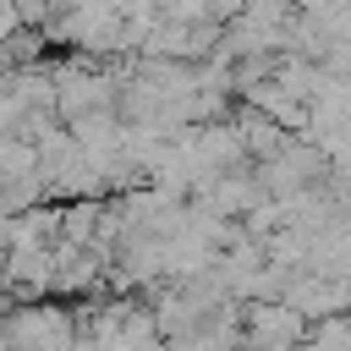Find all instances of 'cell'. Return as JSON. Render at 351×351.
<instances>
[{"mask_svg":"<svg viewBox=\"0 0 351 351\" xmlns=\"http://www.w3.org/2000/svg\"><path fill=\"white\" fill-rule=\"evenodd\" d=\"M247 329H252V340H258L263 351H285V346L302 335V318H296L291 307H274V302L263 307V302H258L252 318H247Z\"/></svg>","mask_w":351,"mask_h":351,"instance_id":"cell-1","label":"cell"}]
</instances>
